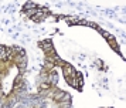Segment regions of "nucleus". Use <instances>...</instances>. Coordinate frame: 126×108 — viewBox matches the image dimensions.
I'll use <instances>...</instances> for the list:
<instances>
[{
	"label": "nucleus",
	"instance_id": "1",
	"mask_svg": "<svg viewBox=\"0 0 126 108\" xmlns=\"http://www.w3.org/2000/svg\"><path fill=\"white\" fill-rule=\"evenodd\" d=\"M64 73H65V75L68 77V75H74V70H72V67L71 65H64Z\"/></svg>",
	"mask_w": 126,
	"mask_h": 108
}]
</instances>
